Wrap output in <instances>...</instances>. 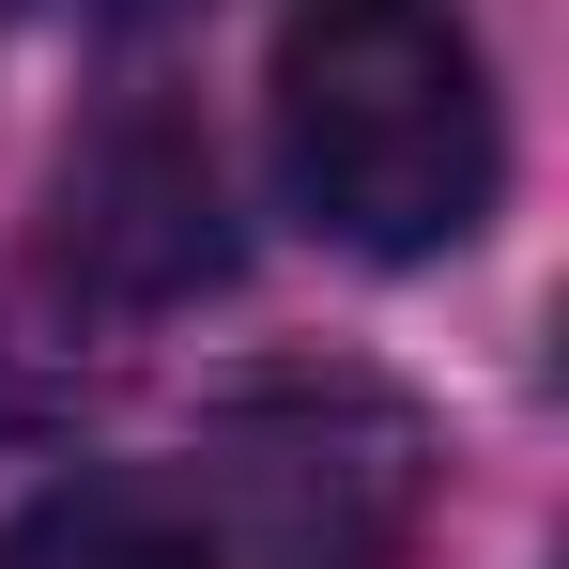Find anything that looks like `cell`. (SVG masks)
Listing matches in <instances>:
<instances>
[{
	"label": "cell",
	"instance_id": "obj_1",
	"mask_svg": "<svg viewBox=\"0 0 569 569\" xmlns=\"http://www.w3.org/2000/svg\"><path fill=\"white\" fill-rule=\"evenodd\" d=\"M278 170L355 262H447L508 186V108L462 0H292L278 16Z\"/></svg>",
	"mask_w": 569,
	"mask_h": 569
},
{
	"label": "cell",
	"instance_id": "obj_2",
	"mask_svg": "<svg viewBox=\"0 0 569 569\" xmlns=\"http://www.w3.org/2000/svg\"><path fill=\"white\" fill-rule=\"evenodd\" d=\"M186 523L216 569H400L431 523V416L370 370H262L200 416Z\"/></svg>",
	"mask_w": 569,
	"mask_h": 569
},
{
	"label": "cell",
	"instance_id": "obj_3",
	"mask_svg": "<svg viewBox=\"0 0 569 569\" xmlns=\"http://www.w3.org/2000/svg\"><path fill=\"white\" fill-rule=\"evenodd\" d=\"M47 216H62L47 231L62 278H93L108 308H170V292L231 278V186H216V154H200L186 108H108L93 139L62 154Z\"/></svg>",
	"mask_w": 569,
	"mask_h": 569
},
{
	"label": "cell",
	"instance_id": "obj_4",
	"mask_svg": "<svg viewBox=\"0 0 569 569\" xmlns=\"http://www.w3.org/2000/svg\"><path fill=\"white\" fill-rule=\"evenodd\" d=\"M0 569H216V539L154 477H62L0 523Z\"/></svg>",
	"mask_w": 569,
	"mask_h": 569
}]
</instances>
